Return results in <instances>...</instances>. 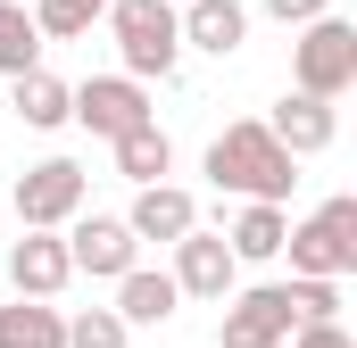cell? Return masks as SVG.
Wrapping results in <instances>:
<instances>
[{"label": "cell", "instance_id": "9", "mask_svg": "<svg viewBox=\"0 0 357 348\" xmlns=\"http://www.w3.org/2000/svg\"><path fill=\"white\" fill-rule=\"evenodd\" d=\"M167 249H175V290L183 299H216V307H225V290H233V274H241V258L225 249V232L191 224V232L167 241Z\"/></svg>", "mask_w": 357, "mask_h": 348}, {"label": "cell", "instance_id": "6", "mask_svg": "<svg viewBox=\"0 0 357 348\" xmlns=\"http://www.w3.org/2000/svg\"><path fill=\"white\" fill-rule=\"evenodd\" d=\"M282 340H291V282L225 290V324H216V348H282Z\"/></svg>", "mask_w": 357, "mask_h": 348}, {"label": "cell", "instance_id": "22", "mask_svg": "<svg viewBox=\"0 0 357 348\" xmlns=\"http://www.w3.org/2000/svg\"><path fill=\"white\" fill-rule=\"evenodd\" d=\"M291 348H357V340H349V324L333 315V324H291Z\"/></svg>", "mask_w": 357, "mask_h": 348}, {"label": "cell", "instance_id": "24", "mask_svg": "<svg viewBox=\"0 0 357 348\" xmlns=\"http://www.w3.org/2000/svg\"><path fill=\"white\" fill-rule=\"evenodd\" d=\"M100 8H108V0H100Z\"/></svg>", "mask_w": 357, "mask_h": 348}, {"label": "cell", "instance_id": "15", "mask_svg": "<svg viewBox=\"0 0 357 348\" xmlns=\"http://www.w3.org/2000/svg\"><path fill=\"white\" fill-rule=\"evenodd\" d=\"M282 232H291V216H282V199H241V216H233V232H225V249L241 265H274L282 258Z\"/></svg>", "mask_w": 357, "mask_h": 348}, {"label": "cell", "instance_id": "17", "mask_svg": "<svg viewBox=\"0 0 357 348\" xmlns=\"http://www.w3.org/2000/svg\"><path fill=\"white\" fill-rule=\"evenodd\" d=\"M108 150H116V174H125V182H167V174H175V141H167L158 116L133 125V133H116Z\"/></svg>", "mask_w": 357, "mask_h": 348}, {"label": "cell", "instance_id": "23", "mask_svg": "<svg viewBox=\"0 0 357 348\" xmlns=\"http://www.w3.org/2000/svg\"><path fill=\"white\" fill-rule=\"evenodd\" d=\"M258 8H266L274 25H307V17H324L333 0H258Z\"/></svg>", "mask_w": 357, "mask_h": 348}, {"label": "cell", "instance_id": "7", "mask_svg": "<svg viewBox=\"0 0 357 348\" xmlns=\"http://www.w3.org/2000/svg\"><path fill=\"white\" fill-rule=\"evenodd\" d=\"M84 199H91V174L75 166V158H42V166H25L17 174V224H67V216H84Z\"/></svg>", "mask_w": 357, "mask_h": 348}, {"label": "cell", "instance_id": "21", "mask_svg": "<svg viewBox=\"0 0 357 348\" xmlns=\"http://www.w3.org/2000/svg\"><path fill=\"white\" fill-rule=\"evenodd\" d=\"M125 315L116 307H84V315H67V348H125Z\"/></svg>", "mask_w": 357, "mask_h": 348}, {"label": "cell", "instance_id": "5", "mask_svg": "<svg viewBox=\"0 0 357 348\" xmlns=\"http://www.w3.org/2000/svg\"><path fill=\"white\" fill-rule=\"evenodd\" d=\"M158 108H150V91L133 84V75H91V84H67V125H84L100 141H116V133H133V125H150Z\"/></svg>", "mask_w": 357, "mask_h": 348}, {"label": "cell", "instance_id": "12", "mask_svg": "<svg viewBox=\"0 0 357 348\" xmlns=\"http://www.w3.org/2000/svg\"><path fill=\"white\" fill-rule=\"evenodd\" d=\"M125 224H133V241H183V232L199 224V199H191L183 182H133Z\"/></svg>", "mask_w": 357, "mask_h": 348}, {"label": "cell", "instance_id": "18", "mask_svg": "<svg viewBox=\"0 0 357 348\" xmlns=\"http://www.w3.org/2000/svg\"><path fill=\"white\" fill-rule=\"evenodd\" d=\"M0 348H67V315L17 290V307H0Z\"/></svg>", "mask_w": 357, "mask_h": 348}, {"label": "cell", "instance_id": "20", "mask_svg": "<svg viewBox=\"0 0 357 348\" xmlns=\"http://www.w3.org/2000/svg\"><path fill=\"white\" fill-rule=\"evenodd\" d=\"M33 25H42V42H84L100 25V0H33Z\"/></svg>", "mask_w": 357, "mask_h": 348}, {"label": "cell", "instance_id": "10", "mask_svg": "<svg viewBox=\"0 0 357 348\" xmlns=\"http://www.w3.org/2000/svg\"><path fill=\"white\" fill-rule=\"evenodd\" d=\"M67 282H75V265H67V232L25 224V241H8V290H25V299H59Z\"/></svg>", "mask_w": 357, "mask_h": 348}, {"label": "cell", "instance_id": "25", "mask_svg": "<svg viewBox=\"0 0 357 348\" xmlns=\"http://www.w3.org/2000/svg\"><path fill=\"white\" fill-rule=\"evenodd\" d=\"M175 8H183V0H175Z\"/></svg>", "mask_w": 357, "mask_h": 348}, {"label": "cell", "instance_id": "16", "mask_svg": "<svg viewBox=\"0 0 357 348\" xmlns=\"http://www.w3.org/2000/svg\"><path fill=\"white\" fill-rule=\"evenodd\" d=\"M8 108H17V125L59 133V125H67V84H59L50 67H25V75H8Z\"/></svg>", "mask_w": 357, "mask_h": 348}, {"label": "cell", "instance_id": "8", "mask_svg": "<svg viewBox=\"0 0 357 348\" xmlns=\"http://www.w3.org/2000/svg\"><path fill=\"white\" fill-rule=\"evenodd\" d=\"M59 232H67V265L91 274V282H116L125 265H142V241H133L125 216H67Z\"/></svg>", "mask_w": 357, "mask_h": 348}, {"label": "cell", "instance_id": "3", "mask_svg": "<svg viewBox=\"0 0 357 348\" xmlns=\"http://www.w3.org/2000/svg\"><path fill=\"white\" fill-rule=\"evenodd\" d=\"M299 42H291V84L316 91V100H341V91L357 84V25L349 17H307V25H291Z\"/></svg>", "mask_w": 357, "mask_h": 348}, {"label": "cell", "instance_id": "4", "mask_svg": "<svg viewBox=\"0 0 357 348\" xmlns=\"http://www.w3.org/2000/svg\"><path fill=\"white\" fill-rule=\"evenodd\" d=\"M282 258H291V274H357V199L341 191V199H324L307 224H291L282 232Z\"/></svg>", "mask_w": 357, "mask_h": 348}, {"label": "cell", "instance_id": "13", "mask_svg": "<svg viewBox=\"0 0 357 348\" xmlns=\"http://www.w3.org/2000/svg\"><path fill=\"white\" fill-rule=\"evenodd\" d=\"M183 50H208V58H233L250 42V8L241 0H183Z\"/></svg>", "mask_w": 357, "mask_h": 348}, {"label": "cell", "instance_id": "11", "mask_svg": "<svg viewBox=\"0 0 357 348\" xmlns=\"http://www.w3.org/2000/svg\"><path fill=\"white\" fill-rule=\"evenodd\" d=\"M266 133L291 150V158H316V150H333L341 141V116H333V100H316V91H282L274 100V116H266Z\"/></svg>", "mask_w": 357, "mask_h": 348}, {"label": "cell", "instance_id": "14", "mask_svg": "<svg viewBox=\"0 0 357 348\" xmlns=\"http://www.w3.org/2000/svg\"><path fill=\"white\" fill-rule=\"evenodd\" d=\"M183 290L175 274H150V265H125L116 274V315H125V332H142V324H175Z\"/></svg>", "mask_w": 357, "mask_h": 348}, {"label": "cell", "instance_id": "19", "mask_svg": "<svg viewBox=\"0 0 357 348\" xmlns=\"http://www.w3.org/2000/svg\"><path fill=\"white\" fill-rule=\"evenodd\" d=\"M25 67H42V25L25 0H0V75H25Z\"/></svg>", "mask_w": 357, "mask_h": 348}, {"label": "cell", "instance_id": "1", "mask_svg": "<svg viewBox=\"0 0 357 348\" xmlns=\"http://www.w3.org/2000/svg\"><path fill=\"white\" fill-rule=\"evenodd\" d=\"M208 182L233 191V199H291L299 158L266 133V116H241V125H225V133L208 141Z\"/></svg>", "mask_w": 357, "mask_h": 348}, {"label": "cell", "instance_id": "2", "mask_svg": "<svg viewBox=\"0 0 357 348\" xmlns=\"http://www.w3.org/2000/svg\"><path fill=\"white\" fill-rule=\"evenodd\" d=\"M100 17H108L116 58H125L133 84H150V75L167 84V75H175V58H183V17H175V0H108Z\"/></svg>", "mask_w": 357, "mask_h": 348}]
</instances>
